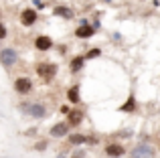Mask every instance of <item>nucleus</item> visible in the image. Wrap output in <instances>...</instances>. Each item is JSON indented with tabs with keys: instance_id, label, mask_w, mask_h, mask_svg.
Segmentation results:
<instances>
[{
	"instance_id": "nucleus-1",
	"label": "nucleus",
	"mask_w": 160,
	"mask_h": 158,
	"mask_svg": "<svg viewBox=\"0 0 160 158\" xmlns=\"http://www.w3.org/2000/svg\"><path fill=\"white\" fill-rule=\"evenodd\" d=\"M18 61V53L14 49H0V63L4 67H12Z\"/></svg>"
},
{
	"instance_id": "nucleus-2",
	"label": "nucleus",
	"mask_w": 160,
	"mask_h": 158,
	"mask_svg": "<svg viewBox=\"0 0 160 158\" xmlns=\"http://www.w3.org/2000/svg\"><path fill=\"white\" fill-rule=\"evenodd\" d=\"M154 150L148 146V144H138L136 148L130 150V158H152Z\"/></svg>"
},
{
	"instance_id": "nucleus-3",
	"label": "nucleus",
	"mask_w": 160,
	"mask_h": 158,
	"mask_svg": "<svg viewBox=\"0 0 160 158\" xmlns=\"http://www.w3.org/2000/svg\"><path fill=\"white\" fill-rule=\"evenodd\" d=\"M22 110H24V111H28L32 118H45V116H47V107H45L43 103H32V106H24Z\"/></svg>"
},
{
	"instance_id": "nucleus-4",
	"label": "nucleus",
	"mask_w": 160,
	"mask_h": 158,
	"mask_svg": "<svg viewBox=\"0 0 160 158\" xmlns=\"http://www.w3.org/2000/svg\"><path fill=\"white\" fill-rule=\"evenodd\" d=\"M37 73H39L45 81H51V77H55V73H57V67H55V65H49V63H43V65H39Z\"/></svg>"
},
{
	"instance_id": "nucleus-5",
	"label": "nucleus",
	"mask_w": 160,
	"mask_h": 158,
	"mask_svg": "<svg viewBox=\"0 0 160 158\" xmlns=\"http://www.w3.org/2000/svg\"><path fill=\"white\" fill-rule=\"evenodd\" d=\"M20 22H22L24 27L35 24L37 22V12H35V8H24V10L20 12Z\"/></svg>"
},
{
	"instance_id": "nucleus-6",
	"label": "nucleus",
	"mask_w": 160,
	"mask_h": 158,
	"mask_svg": "<svg viewBox=\"0 0 160 158\" xmlns=\"http://www.w3.org/2000/svg\"><path fill=\"white\" fill-rule=\"evenodd\" d=\"M14 89L18 91V93H28V91L32 89V81L28 77H18L14 81Z\"/></svg>"
},
{
	"instance_id": "nucleus-7",
	"label": "nucleus",
	"mask_w": 160,
	"mask_h": 158,
	"mask_svg": "<svg viewBox=\"0 0 160 158\" xmlns=\"http://www.w3.org/2000/svg\"><path fill=\"white\" fill-rule=\"evenodd\" d=\"M69 134V124L67 122H59V124H55V126L51 128V136L53 138H63V136H67Z\"/></svg>"
},
{
	"instance_id": "nucleus-8",
	"label": "nucleus",
	"mask_w": 160,
	"mask_h": 158,
	"mask_svg": "<svg viewBox=\"0 0 160 158\" xmlns=\"http://www.w3.org/2000/svg\"><path fill=\"white\" fill-rule=\"evenodd\" d=\"M35 47L39 49V51H49V49L53 47V41H51V37H45V35L37 37V41H35Z\"/></svg>"
},
{
	"instance_id": "nucleus-9",
	"label": "nucleus",
	"mask_w": 160,
	"mask_h": 158,
	"mask_svg": "<svg viewBox=\"0 0 160 158\" xmlns=\"http://www.w3.org/2000/svg\"><path fill=\"white\" fill-rule=\"evenodd\" d=\"M106 154L112 158H120V156H124V146H120V144H108Z\"/></svg>"
},
{
	"instance_id": "nucleus-10",
	"label": "nucleus",
	"mask_w": 160,
	"mask_h": 158,
	"mask_svg": "<svg viewBox=\"0 0 160 158\" xmlns=\"http://www.w3.org/2000/svg\"><path fill=\"white\" fill-rule=\"evenodd\" d=\"M75 35H77L79 39H89V37L93 35V28L87 27V24H83V27H79V28H77V32H75Z\"/></svg>"
},
{
	"instance_id": "nucleus-11",
	"label": "nucleus",
	"mask_w": 160,
	"mask_h": 158,
	"mask_svg": "<svg viewBox=\"0 0 160 158\" xmlns=\"http://www.w3.org/2000/svg\"><path fill=\"white\" fill-rule=\"evenodd\" d=\"M83 63H85V57H75V59L71 61V71H79V69L83 67Z\"/></svg>"
},
{
	"instance_id": "nucleus-12",
	"label": "nucleus",
	"mask_w": 160,
	"mask_h": 158,
	"mask_svg": "<svg viewBox=\"0 0 160 158\" xmlns=\"http://www.w3.org/2000/svg\"><path fill=\"white\" fill-rule=\"evenodd\" d=\"M67 97H69V101L77 103V101H79V87H77V85H75V87H71V89H69V93H67Z\"/></svg>"
},
{
	"instance_id": "nucleus-13",
	"label": "nucleus",
	"mask_w": 160,
	"mask_h": 158,
	"mask_svg": "<svg viewBox=\"0 0 160 158\" xmlns=\"http://www.w3.org/2000/svg\"><path fill=\"white\" fill-rule=\"evenodd\" d=\"M55 14H59V16H65V18H71V16H73V12H71L69 8L57 6V8H55Z\"/></svg>"
},
{
	"instance_id": "nucleus-14",
	"label": "nucleus",
	"mask_w": 160,
	"mask_h": 158,
	"mask_svg": "<svg viewBox=\"0 0 160 158\" xmlns=\"http://www.w3.org/2000/svg\"><path fill=\"white\" fill-rule=\"evenodd\" d=\"M85 136H83V134H73V136H69V142L71 144H83V142H85Z\"/></svg>"
},
{
	"instance_id": "nucleus-15",
	"label": "nucleus",
	"mask_w": 160,
	"mask_h": 158,
	"mask_svg": "<svg viewBox=\"0 0 160 158\" xmlns=\"http://www.w3.org/2000/svg\"><path fill=\"white\" fill-rule=\"evenodd\" d=\"M69 118H71V120H69L71 124H79V122H81V114H79V111H73Z\"/></svg>"
},
{
	"instance_id": "nucleus-16",
	"label": "nucleus",
	"mask_w": 160,
	"mask_h": 158,
	"mask_svg": "<svg viewBox=\"0 0 160 158\" xmlns=\"http://www.w3.org/2000/svg\"><path fill=\"white\" fill-rule=\"evenodd\" d=\"M122 110H124V111L134 110V97H130V99H128V103H126V106H122Z\"/></svg>"
},
{
	"instance_id": "nucleus-17",
	"label": "nucleus",
	"mask_w": 160,
	"mask_h": 158,
	"mask_svg": "<svg viewBox=\"0 0 160 158\" xmlns=\"http://www.w3.org/2000/svg\"><path fill=\"white\" fill-rule=\"evenodd\" d=\"M99 53H102V51H99V49H91V51L87 53V59H91V57H98Z\"/></svg>"
},
{
	"instance_id": "nucleus-18",
	"label": "nucleus",
	"mask_w": 160,
	"mask_h": 158,
	"mask_svg": "<svg viewBox=\"0 0 160 158\" xmlns=\"http://www.w3.org/2000/svg\"><path fill=\"white\" fill-rule=\"evenodd\" d=\"M4 37H6V27H4V24L0 22V41H2Z\"/></svg>"
}]
</instances>
